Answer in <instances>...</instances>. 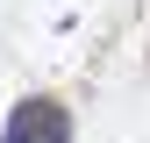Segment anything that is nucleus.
I'll return each mask as SVG.
<instances>
[{"label": "nucleus", "mask_w": 150, "mask_h": 143, "mask_svg": "<svg viewBox=\"0 0 150 143\" xmlns=\"http://www.w3.org/2000/svg\"><path fill=\"white\" fill-rule=\"evenodd\" d=\"M0 143H71V107L50 100V93L14 100V115H7V129H0Z\"/></svg>", "instance_id": "obj_1"}]
</instances>
